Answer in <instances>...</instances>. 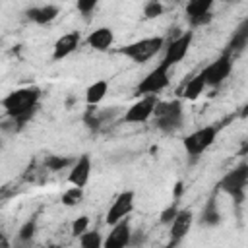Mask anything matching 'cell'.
<instances>
[{
    "mask_svg": "<svg viewBox=\"0 0 248 248\" xmlns=\"http://www.w3.org/2000/svg\"><path fill=\"white\" fill-rule=\"evenodd\" d=\"M178 202H172L170 205H167L163 211H161V215H159V223L161 225H170V221L174 219V215L178 213Z\"/></svg>",
    "mask_w": 248,
    "mask_h": 248,
    "instance_id": "cell-27",
    "label": "cell"
},
{
    "mask_svg": "<svg viewBox=\"0 0 248 248\" xmlns=\"http://www.w3.org/2000/svg\"><path fill=\"white\" fill-rule=\"evenodd\" d=\"M232 64H234V56L231 54V50H223L213 62H209L202 74H203V79H205V85L207 87H219L232 72Z\"/></svg>",
    "mask_w": 248,
    "mask_h": 248,
    "instance_id": "cell-7",
    "label": "cell"
},
{
    "mask_svg": "<svg viewBox=\"0 0 248 248\" xmlns=\"http://www.w3.org/2000/svg\"><path fill=\"white\" fill-rule=\"evenodd\" d=\"M134 207H136V192L134 190L120 192L114 198V202L110 203V207H108V211L105 215L107 225H114L116 221H120L124 217H130V213L134 211Z\"/></svg>",
    "mask_w": 248,
    "mask_h": 248,
    "instance_id": "cell-10",
    "label": "cell"
},
{
    "mask_svg": "<svg viewBox=\"0 0 248 248\" xmlns=\"http://www.w3.org/2000/svg\"><path fill=\"white\" fill-rule=\"evenodd\" d=\"M170 68L172 66H169L167 62H159L153 70H149L143 78H141V81L136 85V97H143V95H159L163 89H167L169 87V83H170Z\"/></svg>",
    "mask_w": 248,
    "mask_h": 248,
    "instance_id": "cell-6",
    "label": "cell"
},
{
    "mask_svg": "<svg viewBox=\"0 0 248 248\" xmlns=\"http://www.w3.org/2000/svg\"><path fill=\"white\" fill-rule=\"evenodd\" d=\"M165 46V37H145V39H140V41H134V43H128L124 46H118L116 52L130 58L134 64H147L151 58H155Z\"/></svg>",
    "mask_w": 248,
    "mask_h": 248,
    "instance_id": "cell-3",
    "label": "cell"
},
{
    "mask_svg": "<svg viewBox=\"0 0 248 248\" xmlns=\"http://www.w3.org/2000/svg\"><path fill=\"white\" fill-rule=\"evenodd\" d=\"M163 12H165V6L161 0H147L143 4V17L145 19H155V17L163 16Z\"/></svg>",
    "mask_w": 248,
    "mask_h": 248,
    "instance_id": "cell-26",
    "label": "cell"
},
{
    "mask_svg": "<svg viewBox=\"0 0 248 248\" xmlns=\"http://www.w3.org/2000/svg\"><path fill=\"white\" fill-rule=\"evenodd\" d=\"M108 93V81L107 79H97L85 89V105L87 107H97L103 103V99Z\"/></svg>",
    "mask_w": 248,
    "mask_h": 248,
    "instance_id": "cell-21",
    "label": "cell"
},
{
    "mask_svg": "<svg viewBox=\"0 0 248 248\" xmlns=\"http://www.w3.org/2000/svg\"><path fill=\"white\" fill-rule=\"evenodd\" d=\"M85 45L91 48V50H97V52H107L110 50V46L114 45V31L107 25L103 27H97L93 29L87 37H85Z\"/></svg>",
    "mask_w": 248,
    "mask_h": 248,
    "instance_id": "cell-16",
    "label": "cell"
},
{
    "mask_svg": "<svg viewBox=\"0 0 248 248\" xmlns=\"http://www.w3.org/2000/svg\"><path fill=\"white\" fill-rule=\"evenodd\" d=\"M81 200H83V188H79V186H70V188L62 194V203H64L66 207H74V205H78Z\"/></svg>",
    "mask_w": 248,
    "mask_h": 248,
    "instance_id": "cell-25",
    "label": "cell"
},
{
    "mask_svg": "<svg viewBox=\"0 0 248 248\" xmlns=\"http://www.w3.org/2000/svg\"><path fill=\"white\" fill-rule=\"evenodd\" d=\"M153 124L159 132L170 136L176 134L182 126H184V107L180 99H172V101H159L155 105V110L151 114Z\"/></svg>",
    "mask_w": 248,
    "mask_h": 248,
    "instance_id": "cell-2",
    "label": "cell"
},
{
    "mask_svg": "<svg viewBox=\"0 0 248 248\" xmlns=\"http://www.w3.org/2000/svg\"><path fill=\"white\" fill-rule=\"evenodd\" d=\"M35 232H37V217H29V219L19 227V231H17V240H19L21 244H27V242L33 240Z\"/></svg>",
    "mask_w": 248,
    "mask_h": 248,
    "instance_id": "cell-24",
    "label": "cell"
},
{
    "mask_svg": "<svg viewBox=\"0 0 248 248\" xmlns=\"http://www.w3.org/2000/svg\"><path fill=\"white\" fill-rule=\"evenodd\" d=\"M194 225V213L188 207L178 209V213L174 215V219L169 225V246H178L190 232Z\"/></svg>",
    "mask_w": 248,
    "mask_h": 248,
    "instance_id": "cell-11",
    "label": "cell"
},
{
    "mask_svg": "<svg viewBox=\"0 0 248 248\" xmlns=\"http://www.w3.org/2000/svg\"><path fill=\"white\" fill-rule=\"evenodd\" d=\"M221 2H225V4H238V2H242V0H221Z\"/></svg>",
    "mask_w": 248,
    "mask_h": 248,
    "instance_id": "cell-31",
    "label": "cell"
},
{
    "mask_svg": "<svg viewBox=\"0 0 248 248\" xmlns=\"http://www.w3.org/2000/svg\"><path fill=\"white\" fill-rule=\"evenodd\" d=\"M130 236H132V227H130V217H124L110 225V232L103 240L105 248H126L130 246Z\"/></svg>",
    "mask_w": 248,
    "mask_h": 248,
    "instance_id": "cell-13",
    "label": "cell"
},
{
    "mask_svg": "<svg viewBox=\"0 0 248 248\" xmlns=\"http://www.w3.org/2000/svg\"><path fill=\"white\" fill-rule=\"evenodd\" d=\"M217 0H188L186 2V19L192 27H202L207 25L213 16H211V8Z\"/></svg>",
    "mask_w": 248,
    "mask_h": 248,
    "instance_id": "cell-12",
    "label": "cell"
},
{
    "mask_svg": "<svg viewBox=\"0 0 248 248\" xmlns=\"http://www.w3.org/2000/svg\"><path fill=\"white\" fill-rule=\"evenodd\" d=\"M89 229V217L87 215H79L78 219L72 221V236H79L81 232H85Z\"/></svg>",
    "mask_w": 248,
    "mask_h": 248,
    "instance_id": "cell-28",
    "label": "cell"
},
{
    "mask_svg": "<svg viewBox=\"0 0 248 248\" xmlns=\"http://www.w3.org/2000/svg\"><path fill=\"white\" fill-rule=\"evenodd\" d=\"M79 43H81V35H79V31L64 33L62 37L56 39V43H54V46H52V60H54V62H60V60L68 58L72 52L78 50Z\"/></svg>",
    "mask_w": 248,
    "mask_h": 248,
    "instance_id": "cell-15",
    "label": "cell"
},
{
    "mask_svg": "<svg viewBox=\"0 0 248 248\" xmlns=\"http://www.w3.org/2000/svg\"><path fill=\"white\" fill-rule=\"evenodd\" d=\"M43 91L37 85H23L17 89H12L6 97H2L0 105L4 108L6 116L16 118L19 124L27 126L33 116L39 110V103H41Z\"/></svg>",
    "mask_w": 248,
    "mask_h": 248,
    "instance_id": "cell-1",
    "label": "cell"
},
{
    "mask_svg": "<svg viewBox=\"0 0 248 248\" xmlns=\"http://www.w3.org/2000/svg\"><path fill=\"white\" fill-rule=\"evenodd\" d=\"M91 169H93L91 155H89V153H81L79 157H76V161H74L72 167H70L68 182H70L72 186L85 188V184L89 182V176H91Z\"/></svg>",
    "mask_w": 248,
    "mask_h": 248,
    "instance_id": "cell-14",
    "label": "cell"
},
{
    "mask_svg": "<svg viewBox=\"0 0 248 248\" xmlns=\"http://www.w3.org/2000/svg\"><path fill=\"white\" fill-rule=\"evenodd\" d=\"M246 184H248V163L240 161L236 167H232L229 172L223 174V178L217 182V190L225 192L227 196L232 198L236 205H240L246 196Z\"/></svg>",
    "mask_w": 248,
    "mask_h": 248,
    "instance_id": "cell-4",
    "label": "cell"
},
{
    "mask_svg": "<svg viewBox=\"0 0 248 248\" xmlns=\"http://www.w3.org/2000/svg\"><path fill=\"white\" fill-rule=\"evenodd\" d=\"M182 190H184L182 182H176V188H174V198H176V200H178V198L182 196Z\"/></svg>",
    "mask_w": 248,
    "mask_h": 248,
    "instance_id": "cell-30",
    "label": "cell"
},
{
    "mask_svg": "<svg viewBox=\"0 0 248 248\" xmlns=\"http://www.w3.org/2000/svg\"><path fill=\"white\" fill-rule=\"evenodd\" d=\"M74 161H76V157H68V155H46L45 161H43V165L50 172H60V170L70 169Z\"/></svg>",
    "mask_w": 248,
    "mask_h": 248,
    "instance_id": "cell-22",
    "label": "cell"
},
{
    "mask_svg": "<svg viewBox=\"0 0 248 248\" xmlns=\"http://www.w3.org/2000/svg\"><path fill=\"white\" fill-rule=\"evenodd\" d=\"M205 79H203V74L202 72H198L196 76H192L184 85H182V91H180V95H182V99H186V101H196L198 97H202V93L205 91Z\"/></svg>",
    "mask_w": 248,
    "mask_h": 248,
    "instance_id": "cell-20",
    "label": "cell"
},
{
    "mask_svg": "<svg viewBox=\"0 0 248 248\" xmlns=\"http://www.w3.org/2000/svg\"><path fill=\"white\" fill-rule=\"evenodd\" d=\"M97 4H99V0H76V8L83 17H89L95 12Z\"/></svg>",
    "mask_w": 248,
    "mask_h": 248,
    "instance_id": "cell-29",
    "label": "cell"
},
{
    "mask_svg": "<svg viewBox=\"0 0 248 248\" xmlns=\"http://www.w3.org/2000/svg\"><path fill=\"white\" fill-rule=\"evenodd\" d=\"M217 134H219V126H215V124H207V126H202V128L190 132L182 140V145H184L186 155L192 161H198L213 145V141L217 140Z\"/></svg>",
    "mask_w": 248,
    "mask_h": 248,
    "instance_id": "cell-5",
    "label": "cell"
},
{
    "mask_svg": "<svg viewBox=\"0 0 248 248\" xmlns=\"http://www.w3.org/2000/svg\"><path fill=\"white\" fill-rule=\"evenodd\" d=\"M78 242H79V246H83V248H101L103 246V236H101V232H99V229H93V231H85V232H81L79 236H78Z\"/></svg>",
    "mask_w": 248,
    "mask_h": 248,
    "instance_id": "cell-23",
    "label": "cell"
},
{
    "mask_svg": "<svg viewBox=\"0 0 248 248\" xmlns=\"http://www.w3.org/2000/svg\"><path fill=\"white\" fill-rule=\"evenodd\" d=\"M157 103H159V97L157 95L138 97V101L132 103L126 108V112L120 116V122H124V124H143V122L151 120V114H153Z\"/></svg>",
    "mask_w": 248,
    "mask_h": 248,
    "instance_id": "cell-8",
    "label": "cell"
},
{
    "mask_svg": "<svg viewBox=\"0 0 248 248\" xmlns=\"http://www.w3.org/2000/svg\"><path fill=\"white\" fill-rule=\"evenodd\" d=\"M60 14V8L56 4H43V6H33L25 10V17L37 25H46L52 23Z\"/></svg>",
    "mask_w": 248,
    "mask_h": 248,
    "instance_id": "cell-17",
    "label": "cell"
},
{
    "mask_svg": "<svg viewBox=\"0 0 248 248\" xmlns=\"http://www.w3.org/2000/svg\"><path fill=\"white\" fill-rule=\"evenodd\" d=\"M219 223H221V209H219V205H217L215 196H211V198L205 202V205H203V209H202V213H200V225H202V227H207V229H213V227H217Z\"/></svg>",
    "mask_w": 248,
    "mask_h": 248,
    "instance_id": "cell-19",
    "label": "cell"
},
{
    "mask_svg": "<svg viewBox=\"0 0 248 248\" xmlns=\"http://www.w3.org/2000/svg\"><path fill=\"white\" fill-rule=\"evenodd\" d=\"M246 46H248V19L240 21V25L232 31V35H231V39H229L225 48L231 50L232 56H236V54L244 52Z\"/></svg>",
    "mask_w": 248,
    "mask_h": 248,
    "instance_id": "cell-18",
    "label": "cell"
},
{
    "mask_svg": "<svg viewBox=\"0 0 248 248\" xmlns=\"http://www.w3.org/2000/svg\"><path fill=\"white\" fill-rule=\"evenodd\" d=\"M192 39H194V31L188 29V31H182L180 35H176L174 39H165V54H163V62H167L169 66H174L178 62H182L192 46Z\"/></svg>",
    "mask_w": 248,
    "mask_h": 248,
    "instance_id": "cell-9",
    "label": "cell"
}]
</instances>
